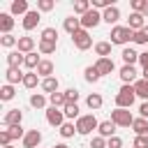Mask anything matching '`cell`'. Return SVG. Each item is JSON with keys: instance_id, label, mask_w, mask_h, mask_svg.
<instances>
[{"instance_id": "obj_1", "label": "cell", "mask_w": 148, "mask_h": 148, "mask_svg": "<svg viewBox=\"0 0 148 148\" xmlns=\"http://www.w3.org/2000/svg\"><path fill=\"white\" fill-rule=\"evenodd\" d=\"M74 125H76V134L88 136V134H92V132L99 127V120L95 118V113H86V116H81Z\"/></svg>"}, {"instance_id": "obj_2", "label": "cell", "mask_w": 148, "mask_h": 148, "mask_svg": "<svg viewBox=\"0 0 148 148\" xmlns=\"http://www.w3.org/2000/svg\"><path fill=\"white\" fill-rule=\"evenodd\" d=\"M134 97H136L134 86H125L123 83V88L116 92V109H130L134 104Z\"/></svg>"}, {"instance_id": "obj_3", "label": "cell", "mask_w": 148, "mask_h": 148, "mask_svg": "<svg viewBox=\"0 0 148 148\" xmlns=\"http://www.w3.org/2000/svg\"><path fill=\"white\" fill-rule=\"evenodd\" d=\"M109 37H111V44H127V42H132L134 32H132L127 25H113Z\"/></svg>"}, {"instance_id": "obj_4", "label": "cell", "mask_w": 148, "mask_h": 148, "mask_svg": "<svg viewBox=\"0 0 148 148\" xmlns=\"http://www.w3.org/2000/svg\"><path fill=\"white\" fill-rule=\"evenodd\" d=\"M111 123L116 127H132L134 116L130 113V109H113L111 111Z\"/></svg>"}, {"instance_id": "obj_5", "label": "cell", "mask_w": 148, "mask_h": 148, "mask_svg": "<svg viewBox=\"0 0 148 148\" xmlns=\"http://www.w3.org/2000/svg\"><path fill=\"white\" fill-rule=\"evenodd\" d=\"M72 42H74V46H76L79 51H88V49L92 46V37H90V32L83 30V28L72 35Z\"/></svg>"}, {"instance_id": "obj_6", "label": "cell", "mask_w": 148, "mask_h": 148, "mask_svg": "<svg viewBox=\"0 0 148 148\" xmlns=\"http://www.w3.org/2000/svg\"><path fill=\"white\" fill-rule=\"evenodd\" d=\"M99 23H102V12H97V9H90V12H86V14L81 16V28H83V30L97 28Z\"/></svg>"}, {"instance_id": "obj_7", "label": "cell", "mask_w": 148, "mask_h": 148, "mask_svg": "<svg viewBox=\"0 0 148 148\" xmlns=\"http://www.w3.org/2000/svg\"><path fill=\"white\" fill-rule=\"evenodd\" d=\"M46 123L51 125V127H62L65 125V113H62V109H56V106H49L46 109Z\"/></svg>"}, {"instance_id": "obj_8", "label": "cell", "mask_w": 148, "mask_h": 148, "mask_svg": "<svg viewBox=\"0 0 148 148\" xmlns=\"http://www.w3.org/2000/svg\"><path fill=\"white\" fill-rule=\"evenodd\" d=\"M120 81L125 83V86H134L139 79H136V69H134V65H123L120 67Z\"/></svg>"}, {"instance_id": "obj_9", "label": "cell", "mask_w": 148, "mask_h": 148, "mask_svg": "<svg viewBox=\"0 0 148 148\" xmlns=\"http://www.w3.org/2000/svg\"><path fill=\"white\" fill-rule=\"evenodd\" d=\"M21 120H23V111H21V109H9V111L5 113V118H2V123H5L7 130L21 125Z\"/></svg>"}, {"instance_id": "obj_10", "label": "cell", "mask_w": 148, "mask_h": 148, "mask_svg": "<svg viewBox=\"0 0 148 148\" xmlns=\"http://www.w3.org/2000/svg\"><path fill=\"white\" fill-rule=\"evenodd\" d=\"M42 143V132L39 130H28L23 136V148H39Z\"/></svg>"}, {"instance_id": "obj_11", "label": "cell", "mask_w": 148, "mask_h": 148, "mask_svg": "<svg viewBox=\"0 0 148 148\" xmlns=\"http://www.w3.org/2000/svg\"><path fill=\"white\" fill-rule=\"evenodd\" d=\"M127 28H130L132 32L143 30V28H146V16L139 14V12H132V14H130V21H127Z\"/></svg>"}, {"instance_id": "obj_12", "label": "cell", "mask_w": 148, "mask_h": 148, "mask_svg": "<svg viewBox=\"0 0 148 148\" xmlns=\"http://www.w3.org/2000/svg\"><path fill=\"white\" fill-rule=\"evenodd\" d=\"M5 60H7V67H14V69H21V65H25V56L18 49L16 51H9L5 56Z\"/></svg>"}, {"instance_id": "obj_13", "label": "cell", "mask_w": 148, "mask_h": 148, "mask_svg": "<svg viewBox=\"0 0 148 148\" xmlns=\"http://www.w3.org/2000/svg\"><path fill=\"white\" fill-rule=\"evenodd\" d=\"M102 21H104V23H109V25H116V23L120 21V9H118L116 5H111L109 9H104V12H102Z\"/></svg>"}, {"instance_id": "obj_14", "label": "cell", "mask_w": 148, "mask_h": 148, "mask_svg": "<svg viewBox=\"0 0 148 148\" xmlns=\"http://www.w3.org/2000/svg\"><path fill=\"white\" fill-rule=\"evenodd\" d=\"M42 21V16H39V12L37 9H30L25 16H23V30H32V28H37V23Z\"/></svg>"}, {"instance_id": "obj_15", "label": "cell", "mask_w": 148, "mask_h": 148, "mask_svg": "<svg viewBox=\"0 0 148 148\" xmlns=\"http://www.w3.org/2000/svg\"><path fill=\"white\" fill-rule=\"evenodd\" d=\"M16 49H18L23 56L32 53V51H35V37H30V35H23V37H18V44H16Z\"/></svg>"}, {"instance_id": "obj_16", "label": "cell", "mask_w": 148, "mask_h": 148, "mask_svg": "<svg viewBox=\"0 0 148 148\" xmlns=\"http://www.w3.org/2000/svg\"><path fill=\"white\" fill-rule=\"evenodd\" d=\"M30 9H28V0H14L12 7H9V14L12 16H25Z\"/></svg>"}, {"instance_id": "obj_17", "label": "cell", "mask_w": 148, "mask_h": 148, "mask_svg": "<svg viewBox=\"0 0 148 148\" xmlns=\"http://www.w3.org/2000/svg\"><path fill=\"white\" fill-rule=\"evenodd\" d=\"M95 67H97V72H99L102 76H104V74H111V72L116 69V65H113V60H111V58H97Z\"/></svg>"}, {"instance_id": "obj_18", "label": "cell", "mask_w": 148, "mask_h": 148, "mask_svg": "<svg viewBox=\"0 0 148 148\" xmlns=\"http://www.w3.org/2000/svg\"><path fill=\"white\" fill-rule=\"evenodd\" d=\"M23 72L21 69H14V67H7V72H5V81L9 83V86H14V83H23Z\"/></svg>"}, {"instance_id": "obj_19", "label": "cell", "mask_w": 148, "mask_h": 148, "mask_svg": "<svg viewBox=\"0 0 148 148\" xmlns=\"http://www.w3.org/2000/svg\"><path fill=\"white\" fill-rule=\"evenodd\" d=\"M97 134L104 136V139H111V136H116V125L111 120H102L99 127H97Z\"/></svg>"}, {"instance_id": "obj_20", "label": "cell", "mask_w": 148, "mask_h": 148, "mask_svg": "<svg viewBox=\"0 0 148 148\" xmlns=\"http://www.w3.org/2000/svg\"><path fill=\"white\" fill-rule=\"evenodd\" d=\"M102 104H104V97H102L99 92H90V95L86 97V106H88L90 111H97V109H102Z\"/></svg>"}, {"instance_id": "obj_21", "label": "cell", "mask_w": 148, "mask_h": 148, "mask_svg": "<svg viewBox=\"0 0 148 148\" xmlns=\"http://www.w3.org/2000/svg\"><path fill=\"white\" fill-rule=\"evenodd\" d=\"M62 28H65L69 35H74V32L81 30V18H76V16H67V18L62 21Z\"/></svg>"}, {"instance_id": "obj_22", "label": "cell", "mask_w": 148, "mask_h": 148, "mask_svg": "<svg viewBox=\"0 0 148 148\" xmlns=\"http://www.w3.org/2000/svg\"><path fill=\"white\" fill-rule=\"evenodd\" d=\"M132 130H134V134L136 136H146L148 134V120L146 118H134V123H132Z\"/></svg>"}, {"instance_id": "obj_23", "label": "cell", "mask_w": 148, "mask_h": 148, "mask_svg": "<svg viewBox=\"0 0 148 148\" xmlns=\"http://www.w3.org/2000/svg\"><path fill=\"white\" fill-rule=\"evenodd\" d=\"M12 28H14V16L12 14H0V30H2V35H12Z\"/></svg>"}, {"instance_id": "obj_24", "label": "cell", "mask_w": 148, "mask_h": 148, "mask_svg": "<svg viewBox=\"0 0 148 148\" xmlns=\"http://www.w3.org/2000/svg\"><path fill=\"white\" fill-rule=\"evenodd\" d=\"M35 72H37L42 79H49V76H53V62H51V60H42Z\"/></svg>"}, {"instance_id": "obj_25", "label": "cell", "mask_w": 148, "mask_h": 148, "mask_svg": "<svg viewBox=\"0 0 148 148\" xmlns=\"http://www.w3.org/2000/svg\"><path fill=\"white\" fill-rule=\"evenodd\" d=\"M42 90L44 92H49V95H53V92H58V79L56 76H49V79H42Z\"/></svg>"}, {"instance_id": "obj_26", "label": "cell", "mask_w": 148, "mask_h": 148, "mask_svg": "<svg viewBox=\"0 0 148 148\" xmlns=\"http://www.w3.org/2000/svg\"><path fill=\"white\" fill-rule=\"evenodd\" d=\"M62 113H65V118H69V120H79V118H81V116H79V104H76V102H67L65 109H62Z\"/></svg>"}, {"instance_id": "obj_27", "label": "cell", "mask_w": 148, "mask_h": 148, "mask_svg": "<svg viewBox=\"0 0 148 148\" xmlns=\"http://www.w3.org/2000/svg\"><path fill=\"white\" fill-rule=\"evenodd\" d=\"M120 56H123V62H125V65H134V62H139V53H136L134 49H130V46H125Z\"/></svg>"}, {"instance_id": "obj_28", "label": "cell", "mask_w": 148, "mask_h": 148, "mask_svg": "<svg viewBox=\"0 0 148 148\" xmlns=\"http://www.w3.org/2000/svg\"><path fill=\"white\" fill-rule=\"evenodd\" d=\"M37 83H42V81H39V74H37V72H25L23 86H25L28 90H32V88H37Z\"/></svg>"}, {"instance_id": "obj_29", "label": "cell", "mask_w": 148, "mask_h": 148, "mask_svg": "<svg viewBox=\"0 0 148 148\" xmlns=\"http://www.w3.org/2000/svg\"><path fill=\"white\" fill-rule=\"evenodd\" d=\"M49 102H51V106H56V109H65V104H67V97H65V92H53V95H49Z\"/></svg>"}, {"instance_id": "obj_30", "label": "cell", "mask_w": 148, "mask_h": 148, "mask_svg": "<svg viewBox=\"0 0 148 148\" xmlns=\"http://www.w3.org/2000/svg\"><path fill=\"white\" fill-rule=\"evenodd\" d=\"M134 92H136V97H141V99H146V102H148V81L139 79V81L134 83Z\"/></svg>"}, {"instance_id": "obj_31", "label": "cell", "mask_w": 148, "mask_h": 148, "mask_svg": "<svg viewBox=\"0 0 148 148\" xmlns=\"http://www.w3.org/2000/svg\"><path fill=\"white\" fill-rule=\"evenodd\" d=\"M95 53L99 58H109L111 56V42H97L95 44Z\"/></svg>"}, {"instance_id": "obj_32", "label": "cell", "mask_w": 148, "mask_h": 148, "mask_svg": "<svg viewBox=\"0 0 148 148\" xmlns=\"http://www.w3.org/2000/svg\"><path fill=\"white\" fill-rule=\"evenodd\" d=\"M39 62H42V58L37 56V51H32V53H28V56H25V67H28L30 72H35V69L39 67Z\"/></svg>"}, {"instance_id": "obj_33", "label": "cell", "mask_w": 148, "mask_h": 148, "mask_svg": "<svg viewBox=\"0 0 148 148\" xmlns=\"http://www.w3.org/2000/svg\"><path fill=\"white\" fill-rule=\"evenodd\" d=\"M99 76H102V74L97 72V67H95V65H90V67H86V69H83V79H86L88 83H95V81H99Z\"/></svg>"}, {"instance_id": "obj_34", "label": "cell", "mask_w": 148, "mask_h": 148, "mask_svg": "<svg viewBox=\"0 0 148 148\" xmlns=\"http://www.w3.org/2000/svg\"><path fill=\"white\" fill-rule=\"evenodd\" d=\"M30 106L32 109H46V97L42 92H32L30 95Z\"/></svg>"}, {"instance_id": "obj_35", "label": "cell", "mask_w": 148, "mask_h": 148, "mask_svg": "<svg viewBox=\"0 0 148 148\" xmlns=\"http://www.w3.org/2000/svg\"><path fill=\"white\" fill-rule=\"evenodd\" d=\"M90 9H92V2H88V0H76L74 2V14H79V16H83Z\"/></svg>"}, {"instance_id": "obj_36", "label": "cell", "mask_w": 148, "mask_h": 148, "mask_svg": "<svg viewBox=\"0 0 148 148\" xmlns=\"http://www.w3.org/2000/svg\"><path fill=\"white\" fill-rule=\"evenodd\" d=\"M39 39H46V42H56V44H58V30H56L53 25H49V28L42 30V37H39Z\"/></svg>"}, {"instance_id": "obj_37", "label": "cell", "mask_w": 148, "mask_h": 148, "mask_svg": "<svg viewBox=\"0 0 148 148\" xmlns=\"http://www.w3.org/2000/svg\"><path fill=\"white\" fill-rule=\"evenodd\" d=\"M37 49H39V53L49 56V53H53V51H56V42H46V39H39Z\"/></svg>"}, {"instance_id": "obj_38", "label": "cell", "mask_w": 148, "mask_h": 148, "mask_svg": "<svg viewBox=\"0 0 148 148\" xmlns=\"http://www.w3.org/2000/svg\"><path fill=\"white\" fill-rule=\"evenodd\" d=\"M16 95V90H14V86H9V83H5L2 88H0V99L2 102H9L12 97Z\"/></svg>"}, {"instance_id": "obj_39", "label": "cell", "mask_w": 148, "mask_h": 148, "mask_svg": "<svg viewBox=\"0 0 148 148\" xmlns=\"http://www.w3.org/2000/svg\"><path fill=\"white\" fill-rule=\"evenodd\" d=\"M58 132H60V136H62V139H72V136H74V132H76V125H74V123H65Z\"/></svg>"}, {"instance_id": "obj_40", "label": "cell", "mask_w": 148, "mask_h": 148, "mask_svg": "<svg viewBox=\"0 0 148 148\" xmlns=\"http://www.w3.org/2000/svg\"><path fill=\"white\" fill-rule=\"evenodd\" d=\"M18 44V37H14V35H2L0 37V46H5V49H14Z\"/></svg>"}, {"instance_id": "obj_41", "label": "cell", "mask_w": 148, "mask_h": 148, "mask_svg": "<svg viewBox=\"0 0 148 148\" xmlns=\"http://www.w3.org/2000/svg\"><path fill=\"white\" fill-rule=\"evenodd\" d=\"M132 42H134V44H148V25H146L143 30H139V32H134V37H132Z\"/></svg>"}, {"instance_id": "obj_42", "label": "cell", "mask_w": 148, "mask_h": 148, "mask_svg": "<svg viewBox=\"0 0 148 148\" xmlns=\"http://www.w3.org/2000/svg\"><path fill=\"white\" fill-rule=\"evenodd\" d=\"M56 7L53 0H37V12H51Z\"/></svg>"}, {"instance_id": "obj_43", "label": "cell", "mask_w": 148, "mask_h": 148, "mask_svg": "<svg viewBox=\"0 0 148 148\" xmlns=\"http://www.w3.org/2000/svg\"><path fill=\"white\" fill-rule=\"evenodd\" d=\"M7 132H9L12 141H14V139H23V136H25V132H23V127H21V125H16V127H9Z\"/></svg>"}, {"instance_id": "obj_44", "label": "cell", "mask_w": 148, "mask_h": 148, "mask_svg": "<svg viewBox=\"0 0 148 148\" xmlns=\"http://www.w3.org/2000/svg\"><path fill=\"white\" fill-rule=\"evenodd\" d=\"M111 5H113V0H92V9H97V12L99 9H109Z\"/></svg>"}, {"instance_id": "obj_45", "label": "cell", "mask_w": 148, "mask_h": 148, "mask_svg": "<svg viewBox=\"0 0 148 148\" xmlns=\"http://www.w3.org/2000/svg\"><path fill=\"white\" fill-rule=\"evenodd\" d=\"M132 148H148V134L146 136H134Z\"/></svg>"}, {"instance_id": "obj_46", "label": "cell", "mask_w": 148, "mask_h": 148, "mask_svg": "<svg viewBox=\"0 0 148 148\" xmlns=\"http://www.w3.org/2000/svg\"><path fill=\"white\" fill-rule=\"evenodd\" d=\"M90 148H106V139L104 136H92V141H90Z\"/></svg>"}, {"instance_id": "obj_47", "label": "cell", "mask_w": 148, "mask_h": 148, "mask_svg": "<svg viewBox=\"0 0 148 148\" xmlns=\"http://www.w3.org/2000/svg\"><path fill=\"white\" fill-rule=\"evenodd\" d=\"M65 97H67V102H79V90L76 88H67L65 90Z\"/></svg>"}, {"instance_id": "obj_48", "label": "cell", "mask_w": 148, "mask_h": 148, "mask_svg": "<svg viewBox=\"0 0 148 148\" xmlns=\"http://www.w3.org/2000/svg\"><path fill=\"white\" fill-rule=\"evenodd\" d=\"M106 148H123V139H120V136H111V139H106Z\"/></svg>"}, {"instance_id": "obj_49", "label": "cell", "mask_w": 148, "mask_h": 148, "mask_svg": "<svg viewBox=\"0 0 148 148\" xmlns=\"http://www.w3.org/2000/svg\"><path fill=\"white\" fill-rule=\"evenodd\" d=\"M0 146L5 148V146H12V136H9V132L7 130H2L0 132Z\"/></svg>"}, {"instance_id": "obj_50", "label": "cell", "mask_w": 148, "mask_h": 148, "mask_svg": "<svg viewBox=\"0 0 148 148\" xmlns=\"http://www.w3.org/2000/svg\"><path fill=\"white\" fill-rule=\"evenodd\" d=\"M130 5H132V12H139V14H141V9H143V5H146V0H132Z\"/></svg>"}, {"instance_id": "obj_51", "label": "cell", "mask_w": 148, "mask_h": 148, "mask_svg": "<svg viewBox=\"0 0 148 148\" xmlns=\"http://www.w3.org/2000/svg\"><path fill=\"white\" fill-rule=\"evenodd\" d=\"M139 62H141V67H143V69H148V51L139 53Z\"/></svg>"}, {"instance_id": "obj_52", "label": "cell", "mask_w": 148, "mask_h": 148, "mask_svg": "<svg viewBox=\"0 0 148 148\" xmlns=\"http://www.w3.org/2000/svg\"><path fill=\"white\" fill-rule=\"evenodd\" d=\"M139 116H141V118H146V120H148V102H143V104H141V106H139Z\"/></svg>"}, {"instance_id": "obj_53", "label": "cell", "mask_w": 148, "mask_h": 148, "mask_svg": "<svg viewBox=\"0 0 148 148\" xmlns=\"http://www.w3.org/2000/svg\"><path fill=\"white\" fill-rule=\"evenodd\" d=\"M141 14H143V16L148 18V0H146V5H143V9H141Z\"/></svg>"}, {"instance_id": "obj_54", "label": "cell", "mask_w": 148, "mask_h": 148, "mask_svg": "<svg viewBox=\"0 0 148 148\" xmlns=\"http://www.w3.org/2000/svg\"><path fill=\"white\" fill-rule=\"evenodd\" d=\"M141 79H143V81H148V69H143V72H141Z\"/></svg>"}, {"instance_id": "obj_55", "label": "cell", "mask_w": 148, "mask_h": 148, "mask_svg": "<svg viewBox=\"0 0 148 148\" xmlns=\"http://www.w3.org/2000/svg\"><path fill=\"white\" fill-rule=\"evenodd\" d=\"M53 148H69V146H67V143H56Z\"/></svg>"}, {"instance_id": "obj_56", "label": "cell", "mask_w": 148, "mask_h": 148, "mask_svg": "<svg viewBox=\"0 0 148 148\" xmlns=\"http://www.w3.org/2000/svg\"><path fill=\"white\" fill-rule=\"evenodd\" d=\"M5 148H16V146H5Z\"/></svg>"}]
</instances>
